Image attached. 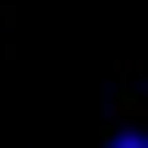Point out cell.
Here are the masks:
<instances>
[{"instance_id":"1","label":"cell","mask_w":148,"mask_h":148,"mask_svg":"<svg viewBox=\"0 0 148 148\" xmlns=\"http://www.w3.org/2000/svg\"><path fill=\"white\" fill-rule=\"evenodd\" d=\"M110 148H148L143 132H121V137H110Z\"/></svg>"}]
</instances>
